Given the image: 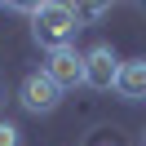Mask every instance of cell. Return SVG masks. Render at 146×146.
I'll list each match as a JSON object with an SVG mask.
<instances>
[{
	"instance_id": "obj_1",
	"label": "cell",
	"mask_w": 146,
	"mask_h": 146,
	"mask_svg": "<svg viewBox=\"0 0 146 146\" xmlns=\"http://www.w3.org/2000/svg\"><path fill=\"white\" fill-rule=\"evenodd\" d=\"M75 31H80V13L71 9V5H36V13H31V36H36L40 49H66L75 40Z\"/></svg>"
},
{
	"instance_id": "obj_2",
	"label": "cell",
	"mask_w": 146,
	"mask_h": 146,
	"mask_svg": "<svg viewBox=\"0 0 146 146\" xmlns=\"http://www.w3.org/2000/svg\"><path fill=\"white\" fill-rule=\"evenodd\" d=\"M119 66H124V62L115 58V49H111V44H93L89 53H84V84H89V89H98V93L115 89Z\"/></svg>"
},
{
	"instance_id": "obj_3",
	"label": "cell",
	"mask_w": 146,
	"mask_h": 146,
	"mask_svg": "<svg viewBox=\"0 0 146 146\" xmlns=\"http://www.w3.org/2000/svg\"><path fill=\"white\" fill-rule=\"evenodd\" d=\"M18 102L31 111V115H49V111H58V102H62V89H58L44 71H36V75H27V80H22Z\"/></svg>"
},
{
	"instance_id": "obj_4",
	"label": "cell",
	"mask_w": 146,
	"mask_h": 146,
	"mask_svg": "<svg viewBox=\"0 0 146 146\" xmlns=\"http://www.w3.org/2000/svg\"><path fill=\"white\" fill-rule=\"evenodd\" d=\"M44 75H49L62 93L75 89V84H84V53H75L71 44H66V49H53L49 62H44Z\"/></svg>"
},
{
	"instance_id": "obj_5",
	"label": "cell",
	"mask_w": 146,
	"mask_h": 146,
	"mask_svg": "<svg viewBox=\"0 0 146 146\" xmlns=\"http://www.w3.org/2000/svg\"><path fill=\"white\" fill-rule=\"evenodd\" d=\"M115 93H119L124 102H142V98H146V58H133V62L119 66Z\"/></svg>"
},
{
	"instance_id": "obj_6",
	"label": "cell",
	"mask_w": 146,
	"mask_h": 146,
	"mask_svg": "<svg viewBox=\"0 0 146 146\" xmlns=\"http://www.w3.org/2000/svg\"><path fill=\"white\" fill-rule=\"evenodd\" d=\"M0 146H22V133L9 124V119H0Z\"/></svg>"
},
{
	"instance_id": "obj_7",
	"label": "cell",
	"mask_w": 146,
	"mask_h": 146,
	"mask_svg": "<svg viewBox=\"0 0 146 146\" xmlns=\"http://www.w3.org/2000/svg\"><path fill=\"white\" fill-rule=\"evenodd\" d=\"M80 13V18H102V13H106V5H84V9H75Z\"/></svg>"
}]
</instances>
